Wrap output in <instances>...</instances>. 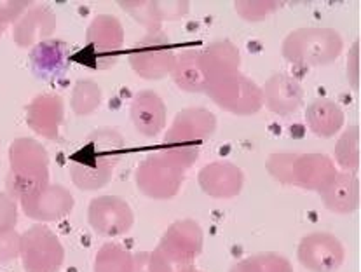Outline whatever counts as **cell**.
<instances>
[{
	"mask_svg": "<svg viewBox=\"0 0 361 272\" xmlns=\"http://www.w3.org/2000/svg\"><path fill=\"white\" fill-rule=\"evenodd\" d=\"M124 147L126 143L116 130L93 131L77 150L68 166L73 185L86 192L109 185L123 157Z\"/></svg>",
	"mask_w": 361,
	"mask_h": 272,
	"instance_id": "cell-1",
	"label": "cell"
},
{
	"mask_svg": "<svg viewBox=\"0 0 361 272\" xmlns=\"http://www.w3.org/2000/svg\"><path fill=\"white\" fill-rule=\"evenodd\" d=\"M215 130L216 117L208 109H183L166 131L159 150L187 171L199 159L202 142L212 138Z\"/></svg>",
	"mask_w": 361,
	"mask_h": 272,
	"instance_id": "cell-2",
	"label": "cell"
},
{
	"mask_svg": "<svg viewBox=\"0 0 361 272\" xmlns=\"http://www.w3.org/2000/svg\"><path fill=\"white\" fill-rule=\"evenodd\" d=\"M49 185V154L33 138H16L9 147L6 192L20 203Z\"/></svg>",
	"mask_w": 361,
	"mask_h": 272,
	"instance_id": "cell-3",
	"label": "cell"
},
{
	"mask_svg": "<svg viewBox=\"0 0 361 272\" xmlns=\"http://www.w3.org/2000/svg\"><path fill=\"white\" fill-rule=\"evenodd\" d=\"M269 175L283 185L322 192L337 175L334 159L326 154H271L267 159Z\"/></svg>",
	"mask_w": 361,
	"mask_h": 272,
	"instance_id": "cell-4",
	"label": "cell"
},
{
	"mask_svg": "<svg viewBox=\"0 0 361 272\" xmlns=\"http://www.w3.org/2000/svg\"><path fill=\"white\" fill-rule=\"evenodd\" d=\"M344 49V40L334 28L304 27L290 32L283 40V58L297 67H326Z\"/></svg>",
	"mask_w": 361,
	"mask_h": 272,
	"instance_id": "cell-5",
	"label": "cell"
},
{
	"mask_svg": "<svg viewBox=\"0 0 361 272\" xmlns=\"http://www.w3.org/2000/svg\"><path fill=\"white\" fill-rule=\"evenodd\" d=\"M204 93L226 112L248 117L260 112L264 106L262 89L241 70L216 75L206 84Z\"/></svg>",
	"mask_w": 361,
	"mask_h": 272,
	"instance_id": "cell-6",
	"label": "cell"
},
{
	"mask_svg": "<svg viewBox=\"0 0 361 272\" xmlns=\"http://www.w3.org/2000/svg\"><path fill=\"white\" fill-rule=\"evenodd\" d=\"M185 170L164 152L156 150L140 163L135 173V183L143 196L156 201H168L182 189Z\"/></svg>",
	"mask_w": 361,
	"mask_h": 272,
	"instance_id": "cell-7",
	"label": "cell"
},
{
	"mask_svg": "<svg viewBox=\"0 0 361 272\" xmlns=\"http://www.w3.org/2000/svg\"><path fill=\"white\" fill-rule=\"evenodd\" d=\"M128 60L133 72L145 80H161L171 75L175 65V44L163 30L147 32L131 47Z\"/></svg>",
	"mask_w": 361,
	"mask_h": 272,
	"instance_id": "cell-8",
	"label": "cell"
},
{
	"mask_svg": "<svg viewBox=\"0 0 361 272\" xmlns=\"http://www.w3.org/2000/svg\"><path fill=\"white\" fill-rule=\"evenodd\" d=\"M20 259L25 272H60L65 248L49 227L37 223L21 234Z\"/></svg>",
	"mask_w": 361,
	"mask_h": 272,
	"instance_id": "cell-9",
	"label": "cell"
},
{
	"mask_svg": "<svg viewBox=\"0 0 361 272\" xmlns=\"http://www.w3.org/2000/svg\"><path fill=\"white\" fill-rule=\"evenodd\" d=\"M124 44V27L112 14H98L86 30V49L98 70L116 67Z\"/></svg>",
	"mask_w": 361,
	"mask_h": 272,
	"instance_id": "cell-10",
	"label": "cell"
},
{
	"mask_svg": "<svg viewBox=\"0 0 361 272\" xmlns=\"http://www.w3.org/2000/svg\"><path fill=\"white\" fill-rule=\"evenodd\" d=\"M202 229L196 220H176L166 229L157 245V252H161L166 259L173 264L192 269L194 262L202 252Z\"/></svg>",
	"mask_w": 361,
	"mask_h": 272,
	"instance_id": "cell-11",
	"label": "cell"
},
{
	"mask_svg": "<svg viewBox=\"0 0 361 272\" xmlns=\"http://www.w3.org/2000/svg\"><path fill=\"white\" fill-rule=\"evenodd\" d=\"M87 222L98 236L119 237L131 230L135 213L123 197L98 196L87 208Z\"/></svg>",
	"mask_w": 361,
	"mask_h": 272,
	"instance_id": "cell-12",
	"label": "cell"
},
{
	"mask_svg": "<svg viewBox=\"0 0 361 272\" xmlns=\"http://www.w3.org/2000/svg\"><path fill=\"white\" fill-rule=\"evenodd\" d=\"M297 259L304 269L311 272H335L344 264L345 249L334 234L314 233L302 237Z\"/></svg>",
	"mask_w": 361,
	"mask_h": 272,
	"instance_id": "cell-13",
	"label": "cell"
},
{
	"mask_svg": "<svg viewBox=\"0 0 361 272\" xmlns=\"http://www.w3.org/2000/svg\"><path fill=\"white\" fill-rule=\"evenodd\" d=\"M21 209L28 218L37 222H58L72 213L75 199L63 185L49 183L32 196L20 201Z\"/></svg>",
	"mask_w": 361,
	"mask_h": 272,
	"instance_id": "cell-14",
	"label": "cell"
},
{
	"mask_svg": "<svg viewBox=\"0 0 361 272\" xmlns=\"http://www.w3.org/2000/svg\"><path fill=\"white\" fill-rule=\"evenodd\" d=\"M27 126L46 140H58L65 119V103L53 93L39 94L25 109Z\"/></svg>",
	"mask_w": 361,
	"mask_h": 272,
	"instance_id": "cell-15",
	"label": "cell"
},
{
	"mask_svg": "<svg viewBox=\"0 0 361 272\" xmlns=\"http://www.w3.org/2000/svg\"><path fill=\"white\" fill-rule=\"evenodd\" d=\"M121 7L149 32H159L164 21H176L189 13V2L182 0H128Z\"/></svg>",
	"mask_w": 361,
	"mask_h": 272,
	"instance_id": "cell-16",
	"label": "cell"
},
{
	"mask_svg": "<svg viewBox=\"0 0 361 272\" xmlns=\"http://www.w3.org/2000/svg\"><path fill=\"white\" fill-rule=\"evenodd\" d=\"M199 187L213 199H232L241 194L245 185V173L232 163H209L199 171Z\"/></svg>",
	"mask_w": 361,
	"mask_h": 272,
	"instance_id": "cell-17",
	"label": "cell"
},
{
	"mask_svg": "<svg viewBox=\"0 0 361 272\" xmlns=\"http://www.w3.org/2000/svg\"><path fill=\"white\" fill-rule=\"evenodd\" d=\"M58 18L49 6H33L14 23L13 40L21 49H33L54 34Z\"/></svg>",
	"mask_w": 361,
	"mask_h": 272,
	"instance_id": "cell-18",
	"label": "cell"
},
{
	"mask_svg": "<svg viewBox=\"0 0 361 272\" xmlns=\"http://www.w3.org/2000/svg\"><path fill=\"white\" fill-rule=\"evenodd\" d=\"M130 116L136 131L145 138L163 133L168 123V112L163 98L152 89H143L133 97Z\"/></svg>",
	"mask_w": 361,
	"mask_h": 272,
	"instance_id": "cell-19",
	"label": "cell"
},
{
	"mask_svg": "<svg viewBox=\"0 0 361 272\" xmlns=\"http://www.w3.org/2000/svg\"><path fill=\"white\" fill-rule=\"evenodd\" d=\"M260 89L264 105L276 116H292L304 101V87L288 73H274Z\"/></svg>",
	"mask_w": 361,
	"mask_h": 272,
	"instance_id": "cell-20",
	"label": "cell"
},
{
	"mask_svg": "<svg viewBox=\"0 0 361 272\" xmlns=\"http://www.w3.org/2000/svg\"><path fill=\"white\" fill-rule=\"evenodd\" d=\"M68 46L63 40L47 39L30 51V70L46 82L61 79L68 70Z\"/></svg>",
	"mask_w": 361,
	"mask_h": 272,
	"instance_id": "cell-21",
	"label": "cell"
},
{
	"mask_svg": "<svg viewBox=\"0 0 361 272\" xmlns=\"http://www.w3.org/2000/svg\"><path fill=\"white\" fill-rule=\"evenodd\" d=\"M326 209L337 215H351L360 206V180L355 173L337 171L334 180L319 192Z\"/></svg>",
	"mask_w": 361,
	"mask_h": 272,
	"instance_id": "cell-22",
	"label": "cell"
},
{
	"mask_svg": "<svg viewBox=\"0 0 361 272\" xmlns=\"http://www.w3.org/2000/svg\"><path fill=\"white\" fill-rule=\"evenodd\" d=\"M344 120V110L338 106V103L329 98H318L311 101L305 110V124L309 131L318 138H334L335 135L341 133Z\"/></svg>",
	"mask_w": 361,
	"mask_h": 272,
	"instance_id": "cell-23",
	"label": "cell"
},
{
	"mask_svg": "<svg viewBox=\"0 0 361 272\" xmlns=\"http://www.w3.org/2000/svg\"><path fill=\"white\" fill-rule=\"evenodd\" d=\"M171 77L176 86L185 93H204L206 72L202 67L201 51H183L173 65Z\"/></svg>",
	"mask_w": 361,
	"mask_h": 272,
	"instance_id": "cell-24",
	"label": "cell"
},
{
	"mask_svg": "<svg viewBox=\"0 0 361 272\" xmlns=\"http://www.w3.org/2000/svg\"><path fill=\"white\" fill-rule=\"evenodd\" d=\"M201 60L206 72V84H208L213 77L239 70L241 54L231 40H216L201 49Z\"/></svg>",
	"mask_w": 361,
	"mask_h": 272,
	"instance_id": "cell-25",
	"label": "cell"
},
{
	"mask_svg": "<svg viewBox=\"0 0 361 272\" xmlns=\"http://www.w3.org/2000/svg\"><path fill=\"white\" fill-rule=\"evenodd\" d=\"M135 256L116 242H105L94 256L93 272H133Z\"/></svg>",
	"mask_w": 361,
	"mask_h": 272,
	"instance_id": "cell-26",
	"label": "cell"
},
{
	"mask_svg": "<svg viewBox=\"0 0 361 272\" xmlns=\"http://www.w3.org/2000/svg\"><path fill=\"white\" fill-rule=\"evenodd\" d=\"M335 161L338 168H342V171L355 173L360 168V128L351 126L341 135V138L337 140V145H335L334 152Z\"/></svg>",
	"mask_w": 361,
	"mask_h": 272,
	"instance_id": "cell-27",
	"label": "cell"
},
{
	"mask_svg": "<svg viewBox=\"0 0 361 272\" xmlns=\"http://www.w3.org/2000/svg\"><path fill=\"white\" fill-rule=\"evenodd\" d=\"M103 101V91L94 80H79L73 86L70 106L73 113L79 117H86L94 113Z\"/></svg>",
	"mask_w": 361,
	"mask_h": 272,
	"instance_id": "cell-28",
	"label": "cell"
},
{
	"mask_svg": "<svg viewBox=\"0 0 361 272\" xmlns=\"http://www.w3.org/2000/svg\"><path fill=\"white\" fill-rule=\"evenodd\" d=\"M135 262H133V272H194L196 267H182L173 264L166 259L161 252H140L135 253Z\"/></svg>",
	"mask_w": 361,
	"mask_h": 272,
	"instance_id": "cell-29",
	"label": "cell"
},
{
	"mask_svg": "<svg viewBox=\"0 0 361 272\" xmlns=\"http://www.w3.org/2000/svg\"><path fill=\"white\" fill-rule=\"evenodd\" d=\"M235 13L248 23H259L281 7L276 0H239L234 4Z\"/></svg>",
	"mask_w": 361,
	"mask_h": 272,
	"instance_id": "cell-30",
	"label": "cell"
},
{
	"mask_svg": "<svg viewBox=\"0 0 361 272\" xmlns=\"http://www.w3.org/2000/svg\"><path fill=\"white\" fill-rule=\"evenodd\" d=\"M21 234L16 229H0V266L9 264L20 256Z\"/></svg>",
	"mask_w": 361,
	"mask_h": 272,
	"instance_id": "cell-31",
	"label": "cell"
},
{
	"mask_svg": "<svg viewBox=\"0 0 361 272\" xmlns=\"http://www.w3.org/2000/svg\"><path fill=\"white\" fill-rule=\"evenodd\" d=\"M30 6L32 2L28 0H0V25L7 27L9 23H16Z\"/></svg>",
	"mask_w": 361,
	"mask_h": 272,
	"instance_id": "cell-32",
	"label": "cell"
},
{
	"mask_svg": "<svg viewBox=\"0 0 361 272\" xmlns=\"http://www.w3.org/2000/svg\"><path fill=\"white\" fill-rule=\"evenodd\" d=\"M18 201L6 190H0V229H16Z\"/></svg>",
	"mask_w": 361,
	"mask_h": 272,
	"instance_id": "cell-33",
	"label": "cell"
},
{
	"mask_svg": "<svg viewBox=\"0 0 361 272\" xmlns=\"http://www.w3.org/2000/svg\"><path fill=\"white\" fill-rule=\"evenodd\" d=\"M348 80L349 84L353 86V89L358 91L360 86V42L356 40L353 44L351 51H349V56H348Z\"/></svg>",
	"mask_w": 361,
	"mask_h": 272,
	"instance_id": "cell-34",
	"label": "cell"
},
{
	"mask_svg": "<svg viewBox=\"0 0 361 272\" xmlns=\"http://www.w3.org/2000/svg\"><path fill=\"white\" fill-rule=\"evenodd\" d=\"M265 272H293L292 264L288 259L278 253H262Z\"/></svg>",
	"mask_w": 361,
	"mask_h": 272,
	"instance_id": "cell-35",
	"label": "cell"
},
{
	"mask_svg": "<svg viewBox=\"0 0 361 272\" xmlns=\"http://www.w3.org/2000/svg\"><path fill=\"white\" fill-rule=\"evenodd\" d=\"M6 28L7 27H2V25H0V40H2V35H4V32H6Z\"/></svg>",
	"mask_w": 361,
	"mask_h": 272,
	"instance_id": "cell-36",
	"label": "cell"
},
{
	"mask_svg": "<svg viewBox=\"0 0 361 272\" xmlns=\"http://www.w3.org/2000/svg\"><path fill=\"white\" fill-rule=\"evenodd\" d=\"M0 156H2V152H0Z\"/></svg>",
	"mask_w": 361,
	"mask_h": 272,
	"instance_id": "cell-37",
	"label": "cell"
},
{
	"mask_svg": "<svg viewBox=\"0 0 361 272\" xmlns=\"http://www.w3.org/2000/svg\"><path fill=\"white\" fill-rule=\"evenodd\" d=\"M194 272H199V271H194Z\"/></svg>",
	"mask_w": 361,
	"mask_h": 272,
	"instance_id": "cell-38",
	"label": "cell"
}]
</instances>
